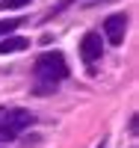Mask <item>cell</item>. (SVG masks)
<instances>
[{
  "instance_id": "3",
  "label": "cell",
  "mask_w": 139,
  "mask_h": 148,
  "mask_svg": "<svg viewBox=\"0 0 139 148\" xmlns=\"http://www.w3.org/2000/svg\"><path fill=\"white\" fill-rule=\"evenodd\" d=\"M124 33H127V18H124V15H110L104 21V36H107L110 45H121Z\"/></svg>"
},
{
  "instance_id": "1",
  "label": "cell",
  "mask_w": 139,
  "mask_h": 148,
  "mask_svg": "<svg viewBox=\"0 0 139 148\" xmlns=\"http://www.w3.org/2000/svg\"><path fill=\"white\" fill-rule=\"evenodd\" d=\"M36 83H50V86H56L59 80H65L68 77V62H65V56H62L59 51H45L39 59H36Z\"/></svg>"
},
{
  "instance_id": "8",
  "label": "cell",
  "mask_w": 139,
  "mask_h": 148,
  "mask_svg": "<svg viewBox=\"0 0 139 148\" xmlns=\"http://www.w3.org/2000/svg\"><path fill=\"white\" fill-rule=\"evenodd\" d=\"M0 148H3V145H0Z\"/></svg>"
},
{
  "instance_id": "5",
  "label": "cell",
  "mask_w": 139,
  "mask_h": 148,
  "mask_svg": "<svg viewBox=\"0 0 139 148\" xmlns=\"http://www.w3.org/2000/svg\"><path fill=\"white\" fill-rule=\"evenodd\" d=\"M30 39H24V36H6V39H0V53H15V51H24Z\"/></svg>"
},
{
  "instance_id": "7",
  "label": "cell",
  "mask_w": 139,
  "mask_h": 148,
  "mask_svg": "<svg viewBox=\"0 0 139 148\" xmlns=\"http://www.w3.org/2000/svg\"><path fill=\"white\" fill-rule=\"evenodd\" d=\"M30 3H33V0H0V9H24Z\"/></svg>"
},
{
  "instance_id": "4",
  "label": "cell",
  "mask_w": 139,
  "mask_h": 148,
  "mask_svg": "<svg viewBox=\"0 0 139 148\" xmlns=\"http://www.w3.org/2000/svg\"><path fill=\"white\" fill-rule=\"evenodd\" d=\"M101 51H104V42H101V33H86L80 39V53L86 62H95L101 59Z\"/></svg>"
},
{
  "instance_id": "2",
  "label": "cell",
  "mask_w": 139,
  "mask_h": 148,
  "mask_svg": "<svg viewBox=\"0 0 139 148\" xmlns=\"http://www.w3.org/2000/svg\"><path fill=\"white\" fill-rule=\"evenodd\" d=\"M33 121H36V116L27 113V110H12V113H6L3 121H0V142L15 139L24 127H30V125H33Z\"/></svg>"
},
{
  "instance_id": "6",
  "label": "cell",
  "mask_w": 139,
  "mask_h": 148,
  "mask_svg": "<svg viewBox=\"0 0 139 148\" xmlns=\"http://www.w3.org/2000/svg\"><path fill=\"white\" fill-rule=\"evenodd\" d=\"M21 27V18H12V21H0V39H6L9 33H15Z\"/></svg>"
}]
</instances>
